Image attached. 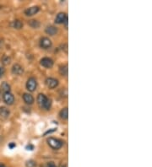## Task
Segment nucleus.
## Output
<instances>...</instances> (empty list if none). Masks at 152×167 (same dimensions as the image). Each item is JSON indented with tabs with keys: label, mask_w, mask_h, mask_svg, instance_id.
I'll return each mask as SVG.
<instances>
[{
	"label": "nucleus",
	"mask_w": 152,
	"mask_h": 167,
	"mask_svg": "<svg viewBox=\"0 0 152 167\" xmlns=\"http://www.w3.org/2000/svg\"><path fill=\"white\" fill-rule=\"evenodd\" d=\"M37 103L41 108L49 110L51 107V100H49L45 95L39 94L37 96Z\"/></svg>",
	"instance_id": "nucleus-1"
},
{
	"label": "nucleus",
	"mask_w": 152,
	"mask_h": 167,
	"mask_svg": "<svg viewBox=\"0 0 152 167\" xmlns=\"http://www.w3.org/2000/svg\"><path fill=\"white\" fill-rule=\"evenodd\" d=\"M47 144L53 150H59L61 149L63 145V142L57 139L54 138H49L47 139Z\"/></svg>",
	"instance_id": "nucleus-2"
},
{
	"label": "nucleus",
	"mask_w": 152,
	"mask_h": 167,
	"mask_svg": "<svg viewBox=\"0 0 152 167\" xmlns=\"http://www.w3.org/2000/svg\"><path fill=\"white\" fill-rule=\"evenodd\" d=\"M37 86V82L36 79L33 77L28 78L27 82H26V89H28L30 92H33L36 89Z\"/></svg>",
	"instance_id": "nucleus-3"
},
{
	"label": "nucleus",
	"mask_w": 152,
	"mask_h": 167,
	"mask_svg": "<svg viewBox=\"0 0 152 167\" xmlns=\"http://www.w3.org/2000/svg\"><path fill=\"white\" fill-rule=\"evenodd\" d=\"M3 100L7 105L11 106L15 102V97H14L13 94H11L10 92H5L3 95Z\"/></svg>",
	"instance_id": "nucleus-4"
},
{
	"label": "nucleus",
	"mask_w": 152,
	"mask_h": 167,
	"mask_svg": "<svg viewBox=\"0 0 152 167\" xmlns=\"http://www.w3.org/2000/svg\"><path fill=\"white\" fill-rule=\"evenodd\" d=\"M40 63L42 67L46 68H51L53 66V60L49 58V57H43L41 60Z\"/></svg>",
	"instance_id": "nucleus-5"
},
{
	"label": "nucleus",
	"mask_w": 152,
	"mask_h": 167,
	"mask_svg": "<svg viewBox=\"0 0 152 167\" xmlns=\"http://www.w3.org/2000/svg\"><path fill=\"white\" fill-rule=\"evenodd\" d=\"M40 46L43 49H48L52 46V41L47 37H42L40 41Z\"/></svg>",
	"instance_id": "nucleus-6"
},
{
	"label": "nucleus",
	"mask_w": 152,
	"mask_h": 167,
	"mask_svg": "<svg viewBox=\"0 0 152 167\" xmlns=\"http://www.w3.org/2000/svg\"><path fill=\"white\" fill-rule=\"evenodd\" d=\"M46 84L48 88L50 89H54L58 85V80L53 78H47L46 79Z\"/></svg>",
	"instance_id": "nucleus-7"
},
{
	"label": "nucleus",
	"mask_w": 152,
	"mask_h": 167,
	"mask_svg": "<svg viewBox=\"0 0 152 167\" xmlns=\"http://www.w3.org/2000/svg\"><path fill=\"white\" fill-rule=\"evenodd\" d=\"M40 10V8L38 6H33V7H31L27 9L25 11V14L27 15V16H32V15H35L36 14H37Z\"/></svg>",
	"instance_id": "nucleus-8"
},
{
	"label": "nucleus",
	"mask_w": 152,
	"mask_h": 167,
	"mask_svg": "<svg viewBox=\"0 0 152 167\" xmlns=\"http://www.w3.org/2000/svg\"><path fill=\"white\" fill-rule=\"evenodd\" d=\"M67 20V15H66L65 13H59L55 19V23L56 24H63V23H65Z\"/></svg>",
	"instance_id": "nucleus-9"
},
{
	"label": "nucleus",
	"mask_w": 152,
	"mask_h": 167,
	"mask_svg": "<svg viewBox=\"0 0 152 167\" xmlns=\"http://www.w3.org/2000/svg\"><path fill=\"white\" fill-rule=\"evenodd\" d=\"M23 72H24V69H23V68L20 64H15L12 67V73L15 75H21Z\"/></svg>",
	"instance_id": "nucleus-10"
},
{
	"label": "nucleus",
	"mask_w": 152,
	"mask_h": 167,
	"mask_svg": "<svg viewBox=\"0 0 152 167\" xmlns=\"http://www.w3.org/2000/svg\"><path fill=\"white\" fill-rule=\"evenodd\" d=\"M9 114H10V111L7 107H5V106L0 107V117L6 119V118L9 117Z\"/></svg>",
	"instance_id": "nucleus-11"
},
{
	"label": "nucleus",
	"mask_w": 152,
	"mask_h": 167,
	"mask_svg": "<svg viewBox=\"0 0 152 167\" xmlns=\"http://www.w3.org/2000/svg\"><path fill=\"white\" fill-rule=\"evenodd\" d=\"M23 100L28 105H32L34 103V97L28 93H25L23 95Z\"/></svg>",
	"instance_id": "nucleus-12"
},
{
	"label": "nucleus",
	"mask_w": 152,
	"mask_h": 167,
	"mask_svg": "<svg viewBox=\"0 0 152 167\" xmlns=\"http://www.w3.org/2000/svg\"><path fill=\"white\" fill-rule=\"evenodd\" d=\"M46 33L49 35V36H54L57 33V28H56L55 26H52V25L47 26L46 28Z\"/></svg>",
	"instance_id": "nucleus-13"
},
{
	"label": "nucleus",
	"mask_w": 152,
	"mask_h": 167,
	"mask_svg": "<svg viewBox=\"0 0 152 167\" xmlns=\"http://www.w3.org/2000/svg\"><path fill=\"white\" fill-rule=\"evenodd\" d=\"M12 27L15 28V29H17V30H20L23 27V23L19 20H14L13 22L11 23Z\"/></svg>",
	"instance_id": "nucleus-14"
},
{
	"label": "nucleus",
	"mask_w": 152,
	"mask_h": 167,
	"mask_svg": "<svg viewBox=\"0 0 152 167\" xmlns=\"http://www.w3.org/2000/svg\"><path fill=\"white\" fill-rule=\"evenodd\" d=\"M59 115H60V117L62 118V119H68V107H65V108H63L60 111V113H59Z\"/></svg>",
	"instance_id": "nucleus-15"
},
{
	"label": "nucleus",
	"mask_w": 152,
	"mask_h": 167,
	"mask_svg": "<svg viewBox=\"0 0 152 167\" xmlns=\"http://www.w3.org/2000/svg\"><path fill=\"white\" fill-rule=\"evenodd\" d=\"M1 89L4 91V93L5 92H10V85L6 82H4L1 85Z\"/></svg>",
	"instance_id": "nucleus-16"
},
{
	"label": "nucleus",
	"mask_w": 152,
	"mask_h": 167,
	"mask_svg": "<svg viewBox=\"0 0 152 167\" xmlns=\"http://www.w3.org/2000/svg\"><path fill=\"white\" fill-rule=\"evenodd\" d=\"M59 72L63 76H67L68 75V66L67 65H63L59 68Z\"/></svg>",
	"instance_id": "nucleus-17"
},
{
	"label": "nucleus",
	"mask_w": 152,
	"mask_h": 167,
	"mask_svg": "<svg viewBox=\"0 0 152 167\" xmlns=\"http://www.w3.org/2000/svg\"><path fill=\"white\" fill-rule=\"evenodd\" d=\"M29 25L33 28H38L40 26V23L37 21V20H31L29 22Z\"/></svg>",
	"instance_id": "nucleus-18"
},
{
	"label": "nucleus",
	"mask_w": 152,
	"mask_h": 167,
	"mask_svg": "<svg viewBox=\"0 0 152 167\" xmlns=\"http://www.w3.org/2000/svg\"><path fill=\"white\" fill-rule=\"evenodd\" d=\"M10 57H7V56H4V58L2 59V61H3V63L4 64V65H8V64H9L10 63Z\"/></svg>",
	"instance_id": "nucleus-19"
},
{
	"label": "nucleus",
	"mask_w": 152,
	"mask_h": 167,
	"mask_svg": "<svg viewBox=\"0 0 152 167\" xmlns=\"http://www.w3.org/2000/svg\"><path fill=\"white\" fill-rule=\"evenodd\" d=\"M36 166V162L33 160H29L26 162V167H35Z\"/></svg>",
	"instance_id": "nucleus-20"
},
{
	"label": "nucleus",
	"mask_w": 152,
	"mask_h": 167,
	"mask_svg": "<svg viewBox=\"0 0 152 167\" xmlns=\"http://www.w3.org/2000/svg\"><path fill=\"white\" fill-rule=\"evenodd\" d=\"M43 167H57V166L54 164V162L51 161V162H48V163H47Z\"/></svg>",
	"instance_id": "nucleus-21"
},
{
	"label": "nucleus",
	"mask_w": 152,
	"mask_h": 167,
	"mask_svg": "<svg viewBox=\"0 0 152 167\" xmlns=\"http://www.w3.org/2000/svg\"><path fill=\"white\" fill-rule=\"evenodd\" d=\"M4 73V68H3L2 67H0V77H1V76H3Z\"/></svg>",
	"instance_id": "nucleus-22"
},
{
	"label": "nucleus",
	"mask_w": 152,
	"mask_h": 167,
	"mask_svg": "<svg viewBox=\"0 0 152 167\" xmlns=\"http://www.w3.org/2000/svg\"><path fill=\"white\" fill-rule=\"evenodd\" d=\"M9 147L10 149H13V148H15V143H11V144H9Z\"/></svg>",
	"instance_id": "nucleus-23"
},
{
	"label": "nucleus",
	"mask_w": 152,
	"mask_h": 167,
	"mask_svg": "<svg viewBox=\"0 0 152 167\" xmlns=\"http://www.w3.org/2000/svg\"><path fill=\"white\" fill-rule=\"evenodd\" d=\"M33 146H32V145H28V146H27V147H26V149H31V150H33Z\"/></svg>",
	"instance_id": "nucleus-24"
},
{
	"label": "nucleus",
	"mask_w": 152,
	"mask_h": 167,
	"mask_svg": "<svg viewBox=\"0 0 152 167\" xmlns=\"http://www.w3.org/2000/svg\"><path fill=\"white\" fill-rule=\"evenodd\" d=\"M0 167H5V166L3 165V164H0Z\"/></svg>",
	"instance_id": "nucleus-25"
},
{
	"label": "nucleus",
	"mask_w": 152,
	"mask_h": 167,
	"mask_svg": "<svg viewBox=\"0 0 152 167\" xmlns=\"http://www.w3.org/2000/svg\"><path fill=\"white\" fill-rule=\"evenodd\" d=\"M2 97V95H1V91H0V98Z\"/></svg>",
	"instance_id": "nucleus-26"
},
{
	"label": "nucleus",
	"mask_w": 152,
	"mask_h": 167,
	"mask_svg": "<svg viewBox=\"0 0 152 167\" xmlns=\"http://www.w3.org/2000/svg\"><path fill=\"white\" fill-rule=\"evenodd\" d=\"M63 167H66V166H63Z\"/></svg>",
	"instance_id": "nucleus-27"
}]
</instances>
